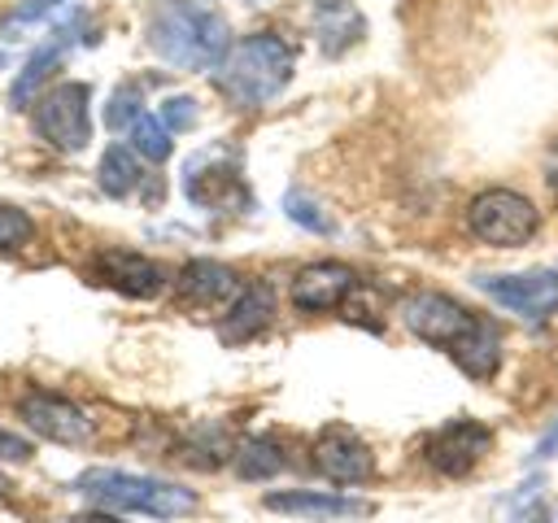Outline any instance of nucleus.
<instances>
[{
    "mask_svg": "<svg viewBox=\"0 0 558 523\" xmlns=\"http://www.w3.org/2000/svg\"><path fill=\"white\" fill-rule=\"evenodd\" d=\"M405 327L427 340L432 349H445L471 379H488L501 362V340L497 327L480 314H471L462 301L445 296V292H414L401 305Z\"/></svg>",
    "mask_w": 558,
    "mask_h": 523,
    "instance_id": "obj_1",
    "label": "nucleus"
},
{
    "mask_svg": "<svg viewBox=\"0 0 558 523\" xmlns=\"http://www.w3.org/2000/svg\"><path fill=\"white\" fill-rule=\"evenodd\" d=\"M148 48L174 70H214L231 48V31L222 13L192 4V0H174L153 13Z\"/></svg>",
    "mask_w": 558,
    "mask_h": 523,
    "instance_id": "obj_2",
    "label": "nucleus"
},
{
    "mask_svg": "<svg viewBox=\"0 0 558 523\" xmlns=\"http://www.w3.org/2000/svg\"><path fill=\"white\" fill-rule=\"evenodd\" d=\"M292 65H296L292 44H283L270 31H257L248 39H240L235 48H227V57L214 65V83L231 105L257 109L288 87Z\"/></svg>",
    "mask_w": 558,
    "mask_h": 523,
    "instance_id": "obj_3",
    "label": "nucleus"
},
{
    "mask_svg": "<svg viewBox=\"0 0 558 523\" xmlns=\"http://www.w3.org/2000/svg\"><path fill=\"white\" fill-rule=\"evenodd\" d=\"M74 492H83L96 506L109 510H135V514H153V519H183L196 510V492L170 479H153V475H135V471H118V466H92L74 479Z\"/></svg>",
    "mask_w": 558,
    "mask_h": 523,
    "instance_id": "obj_4",
    "label": "nucleus"
},
{
    "mask_svg": "<svg viewBox=\"0 0 558 523\" xmlns=\"http://www.w3.org/2000/svg\"><path fill=\"white\" fill-rule=\"evenodd\" d=\"M466 227L493 248H519L541 231V209L510 187H488L466 205Z\"/></svg>",
    "mask_w": 558,
    "mask_h": 523,
    "instance_id": "obj_5",
    "label": "nucleus"
},
{
    "mask_svg": "<svg viewBox=\"0 0 558 523\" xmlns=\"http://www.w3.org/2000/svg\"><path fill=\"white\" fill-rule=\"evenodd\" d=\"M87 100H92L87 83H57L52 92H44V96L35 100V131H39L48 144L65 148V153L87 148V139H92Z\"/></svg>",
    "mask_w": 558,
    "mask_h": 523,
    "instance_id": "obj_6",
    "label": "nucleus"
},
{
    "mask_svg": "<svg viewBox=\"0 0 558 523\" xmlns=\"http://www.w3.org/2000/svg\"><path fill=\"white\" fill-rule=\"evenodd\" d=\"M488 449H493V431H488L484 423H475V418H453V423H445L440 431H432L427 445H423L432 471H440V475H449V479L471 475V471L484 462Z\"/></svg>",
    "mask_w": 558,
    "mask_h": 523,
    "instance_id": "obj_7",
    "label": "nucleus"
},
{
    "mask_svg": "<svg viewBox=\"0 0 558 523\" xmlns=\"http://www.w3.org/2000/svg\"><path fill=\"white\" fill-rule=\"evenodd\" d=\"M480 288L523 318H545L558 309V270H523V275H484Z\"/></svg>",
    "mask_w": 558,
    "mask_h": 523,
    "instance_id": "obj_8",
    "label": "nucleus"
},
{
    "mask_svg": "<svg viewBox=\"0 0 558 523\" xmlns=\"http://www.w3.org/2000/svg\"><path fill=\"white\" fill-rule=\"evenodd\" d=\"M17 414H22V423H26L35 436H44V440H52V445H87V440H92V418H87L74 401H65V397L31 392V397H22Z\"/></svg>",
    "mask_w": 558,
    "mask_h": 523,
    "instance_id": "obj_9",
    "label": "nucleus"
},
{
    "mask_svg": "<svg viewBox=\"0 0 558 523\" xmlns=\"http://www.w3.org/2000/svg\"><path fill=\"white\" fill-rule=\"evenodd\" d=\"M314 466L331 484H362L375 475V453L349 427H323L314 440Z\"/></svg>",
    "mask_w": 558,
    "mask_h": 523,
    "instance_id": "obj_10",
    "label": "nucleus"
},
{
    "mask_svg": "<svg viewBox=\"0 0 558 523\" xmlns=\"http://www.w3.org/2000/svg\"><path fill=\"white\" fill-rule=\"evenodd\" d=\"M357 288V275L344 262H314L292 279V305L305 314H323L344 305V296Z\"/></svg>",
    "mask_w": 558,
    "mask_h": 523,
    "instance_id": "obj_11",
    "label": "nucleus"
},
{
    "mask_svg": "<svg viewBox=\"0 0 558 523\" xmlns=\"http://www.w3.org/2000/svg\"><path fill=\"white\" fill-rule=\"evenodd\" d=\"M174 292H179V301H187V305H196V309H214V305L240 296V279H235L231 266L201 257V262H187V266L179 270Z\"/></svg>",
    "mask_w": 558,
    "mask_h": 523,
    "instance_id": "obj_12",
    "label": "nucleus"
},
{
    "mask_svg": "<svg viewBox=\"0 0 558 523\" xmlns=\"http://www.w3.org/2000/svg\"><path fill=\"white\" fill-rule=\"evenodd\" d=\"M100 279L109 283V288H118V292H126V296H157L161 288H166V275H161V266L157 262H148V257H140V253H126V248H109V253H100Z\"/></svg>",
    "mask_w": 558,
    "mask_h": 523,
    "instance_id": "obj_13",
    "label": "nucleus"
},
{
    "mask_svg": "<svg viewBox=\"0 0 558 523\" xmlns=\"http://www.w3.org/2000/svg\"><path fill=\"white\" fill-rule=\"evenodd\" d=\"M266 510H279V514H301V519H318V523H331V519H362L371 514L366 501H353V497H336V492H266Z\"/></svg>",
    "mask_w": 558,
    "mask_h": 523,
    "instance_id": "obj_14",
    "label": "nucleus"
},
{
    "mask_svg": "<svg viewBox=\"0 0 558 523\" xmlns=\"http://www.w3.org/2000/svg\"><path fill=\"white\" fill-rule=\"evenodd\" d=\"M314 31H318V44L327 57H340L349 44L362 39L366 22L357 13L353 0H314Z\"/></svg>",
    "mask_w": 558,
    "mask_h": 523,
    "instance_id": "obj_15",
    "label": "nucleus"
},
{
    "mask_svg": "<svg viewBox=\"0 0 558 523\" xmlns=\"http://www.w3.org/2000/svg\"><path fill=\"white\" fill-rule=\"evenodd\" d=\"M270 314H275V296H270L266 283H248V288H240V296L231 301V314L222 318V340H231V344L253 340L257 331H266Z\"/></svg>",
    "mask_w": 558,
    "mask_h": 523,
    "instance_id": "obj_16",
    "label": "nucleus"
},
{
    "mask_svg": "<svg viewBox=\"0 0 558 523\" xmlns=\"http://www.w3.org/2000/svg\"><path fill=\"white\" fill-rule=\"evenodd\" d=\"M61 57H65V35H61V39H52V44H44V48L26 61V70L17 74V83H13L9 100H13L17 109H26V105H31V96H35V87H39V83L61 65Z\"/></svg>",
    "mask_w": 558,
    "mask_h": 523,
    "instance_id": "obj_17",
    "label": "nucleus"
},
{
    "mask_svg": "<svg viewBox=\"0 0 558 523\" xmlns=\"http://www.w3.org/2000/svg\"><path fill=\"white\" fill-rule=\"evenodd\" d=\"M96 179H100V187H105L109 196H131V192L140 187V161H135V153L122 148V144L105 148Z\"/></svg>",
    "mask_w": 558,
    "mask_h": 523,
    "instance_id": "obj_18",
    "label": "nucleus"
},
{
    "mask_svg": "<svg viewBox=\"0 0 558 523\" xmlns=\"http://www.w3.org/2000/svg\"><path fill=\"white\" fill-rule=\"evenodd\" d=\"M235 471H240L244 479H270V475H279V471H283V449H279V440H270V436H248V440L240 445V453H235Z\"/></svg>",
    "mask_w": 558,
    "mask_h": 523,
    "instance_id": "obj_19",
    "label": "nucleus"
},
{
    "mask_svg": "<svg viewBox=\"0 0 558 523\" xmlns=\"http://www.w3.org/2000/svg\"><path fill=\"white\" fill-rule=\"evenodd\" d=\"M131 148L148 161H166L170 157V126L153 113H140L135 126H131Z\"/></svg>",
    "mask_w": 558,
    "mask_h": 523,
    "instance_id": "obj_20",
    "label": "nucleus"
},
{
    "mask_svg": "<svg viewBox=\"0 0 558 523\" xmlns=\"http://www.w3.org/2000/svg\"><path fill=\"white\" fill-rule=\"evenodd\" d=\"M283 209H288V218H292V222H301L305 231H318V235H327V231H331V218H327V214H323L305 192H288V196H283Z\"/></svg>",
    "mask_w": 558,
    "mask_h": 523,
    "instance_id": "obj_21",
    "label": "nucleus"
},
{
    "mask_svg": "<svg viewBox=\"0 0 558 523\" xmlns=\"http://www.w3.org/2000/svg\"><path fill=\"white\" fill-rule=\"evenodd\" d=\"M140 113H144V109H140V92H135V87H118L113 100H109V109H105V122H109L113 131H122V126H135Z\"/></svg>",
    "mask_w": 558,
    "mask_h": 523,
    "instance_id": "obj_22",
    "label": "nucleus"
},
{
    "mask_svg": "<svg viewBox=\"0 0 558 523\" xmlns=\"http://www.w3.org/2000/svg\"><path fill=\"white\" fill-rule=\"evenodd\" d=\"M31 231H35V222H31L17 205H0V248H17V244H26Z\"/></svg>",
    "mask_w": 558,
    "mask_h": 523,
    "instance_id": "obj_23",
    "label": "nucleus"
},
{
    "mask_svg": "<svg viewBox=\"0 0 558 523\" xmlns=\"http://www.w3.org/2000/svg\"><path fill=\"white\" fill-rule=\"evenodd\" d=\"M65 0H22L9 17H4V35H17V31H26L31 22H44L52 9H61Z\"/></svg>",
    "mask_w": 558,
    "mask_h": 523,
    "instance_id": "obj_24",
    "label": "nucleus"
},
{
    "mask_svg": "<svg viewBox=\"0 0 558 523\" xmlns=\"http://www.w3.org/2000/svg\"><path fill=\"white\" fill-rule=\"evenodd\" d=\"M161 122H166L170 131H187V126L196 122V100H192V96H170V100L161 105Z\"/></svg>",
    "mask_w": 558,
    "mask_h": 523,
    "instance_id": "obj_25",
    "label": "nucleus"
},
{
    "mask_svg": "<svg viewBox=\"0 0 558 523\" xmlns=\"http://www.w3.org/2000/svg\"><path fill=\"white\" fill-rule=\"evenodd\" d=\"M26 458H31V440L0 431V462H26Z\"/></svg>",
    "mask_w": 558,
    "mask_h": 523,
    "instance_id": "obj_26",
    "label": "nucleus"
},
{
    "mask_svg": "<svg viewBox=\"0 0 558 523\" xmlns=\"http://www.w3.org/2000/svg\"><path fill=\"white\" fill-rule=\"evenodd\" d=\"M554 453H558V423H554V427H549V431L536 440V453H532V458H536V462H549Z\"/></svg>",
    "mask_w": 558,
    "mask_h": 523,
    "instance_id": "obj_27",
    "label": "nucleus"
},
{
    "mask_svg": "<svg viewBox=\"0 0 558 523\" xmlns=\"http://www.w3.org/2000/svg\"><path fill=\"white\" fill-rule=\"evenodd\" d=\"M70 523H118L113 514H78V519H70Z\"/></svg>",
    "mask_w": 558,
    "mask_h": 523,
    "instance_id": "obj_28",
    "label": "nucleus"
},
{
    "mask_svg": "<svg viewBox=\"0 0 558 523\" xmlns=\"http://www.w3.org/2000/svg\"><path fill=\"white\" fill-rule=\"evenodd\" d=\"M549 187H554V196H558V153H554V161H549Z\"/></svg>",
    "mask_w": 558,
    "mask_h": 523,
    "instance_id": "obj_29",
    "label": "nucleus"
},
{
    "mask_svg": "<svg viewBox=\"0 0 558 523\" xmlns=\"http://www.w3.org/2000/svg\"><path fill=\"white\" fill-rule=\"evenodd\" d=\"M0 65H4V52H0Z\"/></svg>",
    "mask_w": 558,
    "mask_h": 523,
    "instance_id": "obj_30",
    "label": "nucleus"
}]
</instances>
